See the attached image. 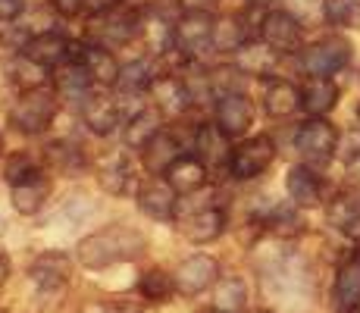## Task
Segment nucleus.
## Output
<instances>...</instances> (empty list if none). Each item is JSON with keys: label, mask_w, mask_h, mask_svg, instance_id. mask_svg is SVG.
<instances>
[{"label": "nucleus", "mask_w": 360, "mask_h": 313, "mask_svg": "<svg viewBox=\"0 0 360 313\" xmlns=\"http://www.w3.org/2000/svg\"><path fill=\"white\" fill-rule=\"evenodd\" d=\"M335 304L345 313L360 307V257H351L335 279Z\"/></svg>", "instance_id": "obj_32"}, {"label": "nucleus", "mask_w": 360, "mask_h": 313, "mask_svg": "<svg viewBox=\"0 0 360 313\" xmlns=\"http://www.w3.org/2000/svg\"><path fill=\"white\" fill-rule=\"evenodd\" d=\"M179 157H182V144H179V138L166 129L141 151V163L150 176H166V170H169Z\"/></svg>", "instance_id": "obj_21"}, {"label": "nucleus", "mask_w": 360, "mask_h": 313, "mask_svg": "<svg viewBox=\"0 0 360 313\" xmlns=\"http://www.w3.org/2000/svg\"><path fill=\"white\" fill-rule=\"evenodd\" d=\"M172 276H176L179 295L195 298V295H200V291L210 288V285L219 282V263L213 260L210 254H195V257H188V260L179 263V269Z\"/></svg>", "instance_id": "obj_7"}, {"label": "nucleus", "mask_w": 360, "mask_h": 313, "mask_svg": "<svg viewBox=\"0 0 360 313\" xmlns=\"http://www.w3.org/2000/svg\"><path fill=\"white\" fill-rule=\"evenodd\" d=\"M257 313H273V310H257Z\"/></svg>", "instance_id": "obj_50"}, {"label": "nucleus", "mask_w": 360, "mask_h": 313, "mask_svg": "<svg viewBox=\"0 0 360 313\" xmlns=\"http://www.w3.org/2000/svg\"><path fill=\"white\" fill-rule=\"evenodd\" d=\"M295 148L310 166H326L338 148V135L323 116H314V120H307L297 129Z\"/></svg>", "instance_id": "obj_5"}, {"label": "nucleus", "mask_w": 360, "mask_h": 313, "mask_svg": "<svg viewBox=\"0 0 360 313\" xmlns=\"http://www.w3.org/2000/svg\"><path fill=\"white\" fill-rule=\"evenodd\" d=\"M217 122L219 129L229 138H238L251 129L254 122V107L245 97V91H232V94H219L217 97Z\"/></svg>", "instance_id": "obj_11"}, {"label": "nucleus", "mask_w": 360, "mask_h": 313, "mask_svg": "<svg viewBox=\"0 0 360 313\" xmlns=\"http://www.w3.org/2000/svg\"><path fill=\"white\" fill-rule=\"evenodd\" d=\"M213 307L223 313H241L248 307V285L238 276H226L213 288Z\"/></svg>", "instance_id": "obj_35"}, {"label": "nucleus", "mask_w": 360, "mask_h": 313, "mask_svg": "<svg viewBox=\"0 0 360 313\" xmlns=\"http://www.w3.org/2000/svg\"><path fill=\"white\" fill-rule=\"evenodd\" d=\"M338 103V88L332 79H307V85L301 88V107L310 116H326L335 110Z\"/></svg>", "instance_id": "obj_27"}, {"label": "nucleus", "mask_w": 360, "mask_h": 313, "mask_svg": "<svg viewBox=\"0 0 360 313\" xmlns=\"http://www.w3.org/2000/svg\"><path fill=\"white\" fill-rule=\"evenodd\" d=\"M138 207H141L144 217L166 222L176 217L179 191L166 182V179H150V182H144L141 191H138Z\"/></svg>", "instance_id": "obj_12"}, {"label": "nucleus", "mask_w": 360, "mask_h": 313, "mask_svg": "<svg viewBox=\"0 0 360 313\" xmlns=\"http://www.w3.org/2000/svg\"><path fill=\"white\" fill-rule=\"evenodd\" d=\"M166 182L176 188L179 194H195L207 185V166L198 157H179L176 163L166 170Z\"/></svg>", "instance_id": "obj_25"}, {"label": "nucleus", "mask_w": 360, "mask_h": 313, "mask_svg": "<svg viewBox=\"0 0 360 313\" xmlns=\"http://www.w3.org/2000/svg\"><path fill=\"white\" fill-rule=\"evenodd\" d=\"M213 23H217V16H210L207 10H185L176 19V47L182 53L207 51L213 41Z\"/></svg>", "instance_id": "obj_8"}, {"label": "nucleus", "mask_w": 360, "mask_h": 313, "mask_svg": "<svg viewBox=\"0 0 360 313\" xmlns=\"http://www.w3.org/2000/svg\"><path fill=\"white\" fill-rule=\"evenodd\" d=\"M25 4L22 0H0V23H16L22 16Z\"/></svg>", "instance_id": "obj_43"}, {"label": "nucleus", "mask_w": 360, "mask_h": 313, "mask_svg": "<svg viewBox=\"0 0 360 313\" xmlns=\"http://www.w3.org/2000/svg\"><path fill=\"white\" fill-rule=\"evenodd\" d=\"M288 198L297 207H316L323 200V179L316 176L310 166H292L285 179Z\"/></svg>", "instance_id": "obj_23"}, {"label": "nucleus", "mask_w": 360, "mask_h": 313, "mask_svg": "<svg viewBox=\"0 0 360 313\" xmlns=\"http://www.w3.org/2000/svg\"><path fill=\"white\" fill-rule=\"evenodd\" d=\"M248 44V32L238 16H219L213 23V41L210 47L217 53H238Z\"/></svg>", "instance_id": "obj_30"}, {"label": "nucleus", "mask_w": 360, "mask_h": 313, "mask_svg": "<svg viewBox=\"0 0 360 313\" xmlns=\"http://www.w3.org/2000/svg\"><path fill=\"white\" fill-rule=\"evenodd\" d=\"M141 23H144V13L135 10L129 4H110V6H101L98 13L91 16L88 23V38L94 44L107 47H126L129 41H135L141 34Z\"/></svg>", "instance_id": "obj_2"}, {"label": "nucleus", "mask_w": 360, "mask_h": 313, "mask_svg": "<svg viewBox=\"0 0 360 313\" xmlns=\"http://www.w3.org/2000/svg\"><path fill=\"white\" fill-rule=\"evenodd\" d=\"M195 157L204 166H229L232 148H229V135L219 129V122H204L195 132Z\"/></svg>", "instance_id": "obj_15"}, {"label": "nucleus", "mask_w": 360, "mask_h": 313, "mask_svg": "<svg viewBox=\"0 0 360 313\" xmlns=\"http://www.w3.org/2000/svg\"><path fill=\"white\" fill-rule=\"evenodd\" d=\"M10 200H13V210L22 213V217H34V213L44 210L47 198H51V179L44 176V170L38 172V176L25 179V182L19 185H10Z\"/></svg>", "instance_id": "obj_18"}, {"label": "nucleus", "mask_w": 360, "mask_h": 313, "mask_svg": "<svg viewBox=\"0 0 360 313\" xmlns=\"http://www.w3.org/2000/svg\"><path fill=\"white\" fill-rule=\"evenodd\" d=\"M204 313H223V310H217V307H213V310H204Z\"/></svg>", "instance_id": "obj_48"}, {"label": "nucleus", "mask_w": 360, "mask_h": 313, "mask_svg": "<svg viewBox=\"0 0 360 313\" xmlns=\"http://www.w3.org/2000/svg\"><path fill=\"white\" fill-rule=\"evenodd\" d=\"M326 222L338 232H357L360 229V198L357 194H338L326 207Z\"/></svg>", "instance_id": "obj_33"}, {"label": "nucleus", "mask_w": 360, "mask_h": 313, "mask_svg": "<svg viewBox=\"0 0 360 313\" xmlns=\"http://www.w3.org/2000/svg\"><path fill=\"white\" fill-rule=\"evenodd\" d=\"M131 179H135V166H131V160L126 154L116 151V154L98 160V185L107 194H126Z\"/></svg>", "instance_id": "obj_22"}, {"label": "nucleus", "mask_w": 360, "mask_h": 313, "mask_svg": "<svg viewBox=\"0 0 360 313\" xmlns=\"http://www.w3.org/2000/svg\"><path fill=\"white\" fill-rule=\"evenodd\" d=\"M226 232V213L219 207H200L191 217L182 219V235L195 245H207V241H217Z\"/></svg>", "instance_id": "obj_19"}, {"label": "nucleus", "mask_w": 360, "mask_h": 313, "mask_svg": "<svg viewBox=\"0 0 360 313\" xmlns=\"http://www.w3.org/2000/svg\"><path fill=\"white\" fill-rule=\"evenodd\" d=\"M53 85H57V94H63V97H85L88 91H91V75H88V69L82 66L79 60H63L57 66V72H53Z\"/></svg>", "instance_id": "obj_29"}, {"label": "nucleus", "mask_w": 360, "mask_h": 313, "mask_svg": "<svg viewBox=\"0 0 360 313\" xmlns=\"http://www.w3.org/2000/svg\"><path fill=\"white\" fill-rule=\"evenodd\" d=\"M79 51V60L82 66L88 69V75H91L94 85L101 88H116V82H120V63H116V57L107 51V47L101 44H85V47H75Z\"/></svg>", "instance_id": "obj_16"}, {"label": "nucleus", "mask_w": 360, "mask_h": 313, "mask_svg": "<svg viewBox=\"0 0 360 313\" xmlns=\"http://www.w3.org/2000/svg\"><path fill=\"white\" fill-rule=\"evenodd\" d=\"M69 51H72V41L66 38V34L60 32H41V34H32L29 41L22 44V53L25 57H32L34 63H41V66H60Z\"/></svg>", "instance_id": "obj_17"}, {"label": "nucleus", "mask_w": 360, "mask_h": 313, "mask_svg": "<svg viewBox=\"0 0 360 313\" xmlns=\"http://www.w3.org/2000/svg\"><path fill=\"white\" fill-rule=\"evenodd\" d=\"M160 132H163V113L157 107H144L122 125V141H126L131 151H144Z\"/></svg>", "instance_id": "obj_20"}, {"label": "nucleus", "mask_w": 360, "mask_h": 313, "mask_svg": "<svg viewBox=\"0 0 360 313\" xmlns=\"http://www.w3.org/2000/svg\"><path fill=\"white\" fill-rule=\"evenodd\" d=\"M345 176H348V185L360 191V154L348 160V172H345Z\"/></svg>", "instance_id": "obj_44"}, {"label": "nucleus", "mask_w": 360, "mask_h": 313, "mask_svg": "<svg viewBox=\"0 0 360 313\" xmlns=\"http://www.w3.org/2000/svg\"><path fill=\"white\" fill-rule=\"evenodd\" d=\"M141 38L150 53H166L169 44H176V19H166L160 13L148 10L141 23Z\"/></svg>", "instance_id": "obj_28"}, {"label": "nucleus", "mask_w": 360, "mask_h": 313, "mask_svg": "<svg viewBox=\"0 0 360 313\" xmlns=\"http://www.w3.org/2000/svg\"><path fill=\"white\" fill-rule=\"evenodd\" d=\"M53 116H57V94L47 88H34V91H22L16 103L10 107V125L22 135H41L51 129Z\"/></svg>", "instance_id": "obj_3"}, {"label": "nucleus", "mask_w": 360, "mask_h": 313, "mask_svg": "<svg viewBox=\"0 0 360 313\" xmlns=\"http://www.w3.org/2000/svg\"><path fill=\"white\" fill-rule=\"evenodd\" d=\"M148 94L154 101V107L160 113H169V116H179L191 107V97H188V88L179 75H154L148 85Z\"/></svg>", "instance_id": "obj_13"}, {"label": "nucleus", "mask_w": 360, "mask_h": 313, "mask_svg": "<svg viewBox=\"0 0 360 313\" xmlns=\"http://www.w3.org/2000/svg\"><path fill=\"white\" fill-rule=\"evenodd\" d=\"M41 160H44L51 170L63 172V176H75V172H82L88 166L85 154H82V148L75 141H69V138H60V141H47L44 151H41Z\"/></svg>", "instance_id": "obj_24"}, {"label": "nucleus", "mask_w": 360, "mask_h": 313, "mask_svg": "<svg viewBox=\"0 0 360 313\" xmlns=\"http://www.w3.org/2000/svg\"><path fill=\"white\" fill-rule=\"evenodd\" d=\"M29 276L34 279L38 288L60 291L69 285V279H72V260H69L66 254H60V250H47V254H41L38 260L32 263Z\"/></svg>", "instance_id": "obj_14"}, {"label": "nucleus", "mask_w": 360, "mask_h": 313, "mask_svg": "<svg viewBox=\"0 0 360 313\" xmlns=\"http://www.w3.org/2000/svg\"><path fill=\"white\" fill-rule=\"evenodd\" d=\"M176 291H179L176 288V276L163 273V269H148V273H141V279H138V295H141L144 301H150V304L169 301Z\"/></svg>", "instance_id": "obj_36"}, {"label": "nucleus", "mask_w": 360, "mask_h": 313, "mask_svg": "<svg viewBox=\"0 0 360 313\" xmlns=\"http://www.w3.org/2000/svg\"><path fill=\"white\" fill-rule=\"evenodd\" d=\"M348 313H360V307H354V310H348Z\"/></svg>", "instance_id": "obj_49"}, {"label": "nucleus", "mask_w": 360, "mask_h": 313, "mask_svg": "<svg viewBox=\"0 0 360 313\" xmlns=\"http://www.w3.org/2000/svg\"><path fill=\"white\" fill-rule=\"evenodd\" d=\"M6 279H10V260H6V254L0 250V288L6 285Z\"/></svg>", "instance_id": "obj_45"}, {"label": "nucleus", "mask_w": 360, "mask_h": 313, "mask_svg": "<svg viewBox=\"0 0 360 313\" xmlns=\"http://www.w3.org/2000/svg\"><path fill=\"white\" fill-rule=\"evenodd\" d=\"M292 16L304 29H310L320 19H326V0H292Z\"/></svg>", "instance_id": "obj_41"}, {"label": "nucleus", "mask_w": 360, "mask_h": 313, "mask_svg": "<svg viewBox=\"0 0 360 313\" xmlns=\"http://www.w3.org/2000/svg\"><path fill=\"white\" fill-rule=\"evenodd\" d=\"M301 32H304V25L297 23L292 13H285V10L266 13V16H263V23H260V38L266 41L276 53L297 51V47H301Z\"/></svg>", "instance_id": "obj_10"}, {"label": "nucleus", "mask_w": 360, "mask_h": 313, "mask_svg": "<svg viewBox=\"0 0 360 313\" xmlns=\"http://www.w3.org/2000/svg\"><path fill=\"white\" fill-rule=\"evenodd\" d=\"M276 160V144L273 138L257 135L241 141L238 148H232V160H229V172L238 182H251V179L263 176L269 170V163Z\"/></svg>", "instance_id": "obj_6"}, {"label": "nucleus", "mask_w": 360, "mask_h": 313, "mask_svg": "<svg viewBox=\"0 0 360 313\" xmlns=\"http://www.w3.org/2000/svg\"><path fill=\"white\" fill-rule=\"evenodd\" d=\"M82 122L91 135H113L122 122V110L107 91H88L82 97Z\"/></svg>", "instance_id": "obj_9"}, {"label": "nucleus", "mask_w": 360, "mask_h": 313, "mask_svg": "<svg viewBox=\"0 0 360 313\" xmlns=\"http://www.w3.org/2000/svg\"><path fill=\"white\" fill-rule=\"evenodd\" d=\"M348 60H351V44L342 34H329V38L316 41L301 53V66L310 79H329L332 72L348 66Z\"/></svg>", "instance_id": "obj_4"}, {"label": "nucleus", "mask_w": 360, "mask_h": 313, "mask_svg": "<svg viewBox=\"0 0 360 313\" xmlns=\"http://www.w3.org/2000/svg\"><path fill=\"white\" fill-rule=\"evenodd\" d=\"M235 66L241 69L245 75H269L276 69V51L266 44V41H251L238 51V63Z\"/></svg>", "instance_id": "obj_31"}, {"label": "nucleus", "mask_w": 360, "mask_h": 313, "mask_svg": "<svg viewBox=\"0 0 360 313\" xmlns=\"http://www.w3.org/2000/svg\"><path fill=\"white\" fill-rule=\"evenodd\" d=\"M263 107H266L269 116H276V120H285V116H292L295 110L301 107V91H297L292 82H273V85L266 88Z\"/></svg>", "instance_id": "obj_34"}, {"label": "nucleus", "mask_w": 360, "mask_h": 313, "mask_svg": "<svg viewBox=\"0 0 360 313\" xmlns=\"http://www.w3.org/2000/svg\"><path fill=\"white\" fill-rule=\"evenodd\" d=\"M295 207L297 204H276V207H269L266 226L273 229L276 235H297V232H304V219L297 217Z\"/></svg>", "instance_id": "obj_38"}, {"label": "nucleus", "mask_w": 360, "mask_h": 313, "mask_svg": "<svg viewBox=\"0 0 360 313\" xmlns=\"http://www.w3.org/2000/svg\"><path fill=\"white\" fill-rule=\"evenodd\" d=\"M357 116H360V113H357Z\"/></svg>", "instance_id": "obj_51"}, {"label": "nucleus", "mask_w": 360, "mask_h": 313, "mask_svg": "<svg viewBox=\"0 0 360 313\" xmlns=\"http://www.w3.org/2000/svg\"><path fill=\"white\" fill-rule=\"evenodd\" d=\"M144 248H148V238L138 229L107 226L101 232L82 238L79 248H75V257H79V263L85 269H107V267H116V263L135 260Z\"/></svg>", "instance_id": "obj_1"}, {"label": "nucleus", "mask_w": 360, "mask_h": 313, "mask_svg": "<svg viewBox=\"0 0 360 313\" xmlns=\"http://www.w3.org/2000/svg\"><path fill=\"white\" fill-rule=\"evenodd\" d=\"M251 4H254V6H273L276 0H251Z\"/></svg>", "instance_id": "obj_46"}, {"label": "nucleus", "mask_w": 360, "mask_h": 313, "mask_svg": "<svg viewBox=\"0 0 360 313\" xmlns=\"http://www.w3.org/2000/svg\"><path fill=\"white\" fill-rule=\"evenodd\" d=\"M85 4L88 0H51V10L63 19H75L82 10H85Z\"/></svg>", "instance_id": "obj_42"}, {"label": "nucleus", "mask_w": 360, "mask_h": 313, "mask_svg": "<svg viewBox=\"0 0 360 313\" xmlns=\"http://www.w3.org/2000/svg\"><path fill=\"white\" fill-rule=\"evenodd\" d=\"M0 154H4V135H0Z\"/></svg>", "instance_id": "obj_47"}, {"label": "nucleus", "mask_w": 360, "mask_h": 313, "mask_svg": "<svg viewBox=\"0 0 360 313\" xmlns=\"http://www.w3.org/2000/svg\"><path fill=\"white\" fill-rule=\"evenodd\" d=\"M6 79H10V85L16 88L19 94L34 91V88H44L47 66L34 63L32 57H25V53H16V57H10V63H6Z\"/></svg>", "instance_id": "obj_26"}, {"label": "nucleus", "mask_w": 360, "mask_h": 313, "mask_svg": "<svg viewBox=\"0 0 360 313\" xmlns=\"http://www.w3.org/2000/svg\"><path fill=\"white\" fill-rule=\"evenodd\" d=\"M326 19L335 25H360V0H326Z\"/></svg>", "instance_id": "obj_39"}, {"label": "nucleus", "mask_w": 360, "mask_h": 313, "mask_svg": "<svg viewBox=\"0 0 360 313\" xmlns=\"http://www.w3.org/2000/svg\"><path fill=\"white\" fill-rule=\"evenodd\" d=\"M38 172H41V166L34 163V157H29V154H16V157L6 160L4 176H6V182H10V185H19V182H25V179L38 176Z\"/></svg>", "instance_id": "obj_40"}, {"label": "nucleus", "mask_w": 360, "mask_h": 313, "mask_svg": "<svg viewBox=\"0 0 360 313\" xmlns=\"http://www.w3.org/2000/svg\"><path fill=\"white\" fill-rule=\"evenodd\" d=\"M150 63L148 60H129V63H122V69H120V82H116V88H120L122 94H138V91H144V88L150 85Z\"/></svg>", "instance_id": "obj_37"}]
</instances>
